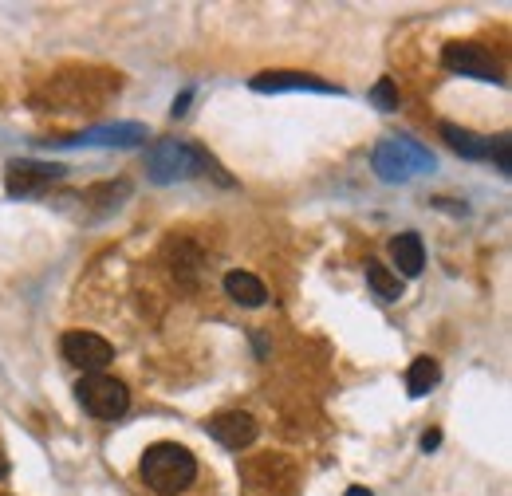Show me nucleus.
Listing matches in <instances>:
<instances>
[{
  "label": "nucleus",
  "mask_w": 512,
  "mask_h": 496,
  "mask_svg": "<svg viewBox=\"0 0 512 496\" xmlns=\"http://www.w3.org/2000/svg\"><path fill=\"white\" fill-rule=\"evenodd\" d=\"M209 170H213L221 182H229V178L217 170V162H213L201 146H193V142H182V138H162V142H154V146L146 150V174H150V182H158V186L186 182V178L209 174Z\"/></svg>",
  "instance_id": "nucleus-1"
},
{
  "label": "nucleus",
  "mask_w": 512,
  "mask_h": 496,
  "mask_svg": "<svg viewBox=\"0 0 512 496\" xmlns=\"http://www.w3.org/2000/svg\"><path fill=\"white\" fill-rule=\"evenodd\" d=\"M138 473H142L146 489H154L158 496H178L197 481V457L178 441H158L142 453Z\"/></svg>",
  "instance_id": "nucleus-2"
},
{
  "label": "nucleus",
  "mask_w": 512,
  "mask_h": 496,
  "mask_svg": "<svg viewBox=\"0 0 512 496\" xmlns=\"http://www.w3.org/2000/svg\"><path fill=\"white\" fill-rule=\"evenodd\" d=\"M91 75L95 71H83V83H67L64 75L48 79L44 91L32 95V107H60V115H67V111H83V107H103L107 95L123 87V75H111V71H103L99 79H91Z\"/></svg>",
  "instance_id": "nucleus-3"
},
{
  "label": "nucleus",
  "mask_w": 512,
  "mask_h": 496,
  "mask_svg": "<svg viewBox=\"0 0 512 496\" xmlns=\"http://www.w3.org/2000/svg\"><path fill=\"white\" fill-rule=\"evenodd\" d=\"M241 485L253 496H292L300 489V469L284 453H256L241 461Z\"/></svg>",
  "instance_id": "nucleus-4"
},
{
  "label": "nucleus",
  "mask_w": 512,
  "mask_h": 496,
  "mask_svg": "<svg viewBox=\"0 0 512 496\" xmlns=\"http://www.w3.org/2000/svg\"><path fill=\"white\" fill-rule=\"evenodd\" d=\"M375 170L383 182H410L414 174L434 170V154L414 138H383L375 146Z\"/></svg>",
  "instance_id": "nucleus-5"
},
{
  "label": "nucleus",
  "mask_w": 512,
  "mask_h": 496,
  "mask_svg": "<svg viewBox=\"0 0 512 496\" xmlns=\"http://www.w3.org/2000/svg\"><path fill=\"white\" fill-rule=\"evenodd\" d=\"M75 398L99 422H115L130 410V390L111 374H83L75 386Z\"/></svg>",
  "instance_id": "nucleus-6"
},
{
  "label": "nucleus",
  "mask_w": 512,
  "mask_h": 496,
  "mask_svg": "<svg viewBox=\"0 0 512 496\" xmlns=\"http://www.w3.org/2000/svg\"><path fill=\"white\" fill-rule=\"evenodd\" d=\"M67 170L56 162H36V158H16L4 166V189L8 197H36L48 186H56Z\"/></svg>",
  "instance_id": "nucleus-7"
},
{
  "label": "nucleus",
  "mask_w": 512,
  "mask_h": 496,
  "mask_svg": "<svg viewBox=\"0 0 512 496\" xmlns=\"http://www.w3.org/2000/svg\"><path fill=\"white\" fill-rule=\"evenodd\" d=\"M60 351H64V359L71 367H79V371L87 374H99L115 359V347L103 335H95V331H67L64 339H60Z\"/></svg>",
  "instance_id": "nucleus-8"
},
{
  "label": "nucleus",
  "mask_w": 512,
  "mask_h": 496,
  "mask_svg": "<svg viewBox=\"0 0 512 496\" xmlns=\"http://www.w3.org/2000/svg\"><path fill=\"white\" fill-rule=\"evenodd\" d=\"M209 437L217 441V445H225V449H233V453H241V449H249L260 434V426H256L253 414H245V410H221V414H213L209 418Z\"/></svg>",
  "instance_id": "nucleus-9"
},
{
  "label": "nucleus",
  "mask_w": 512,
  "mask_h": 496,
  "mask_svg": "<svg viewBox=\"0 0 512 496\" xmlns=\"http://www.w3.org/2000/svg\"><path fill=\"white\" fill-rule=\"evenodd\" d=\"M442 63L449 71H461L469 79H481V83H501V67L493 63V56L477 44H449L442 52Z\"/></svg>",
  "instance_id": "nucleus-10"
},
{
  "label": "nucleus",
  "mask_w": 512,
  "mask_h": 496,
  "mask_svg": "<svg viewBox=\"0 0 512 496\" xmlns=\"http://www.w3.org/2000/svg\"><path fill=\"white\" fill-rule=\"evenodd\" d=\"M166 264H170V272H174V280H178L182 288H197L201 268H205V252L193 245L190 237H170V245H166Z\"/></svg>",
  "instance_id": "nucleus-11"
},
{
  "label": "nucleus",
  "mask_w": 512,
  "mask_h": 496,
  "mask_svg": "<svg viewBox=\"0 0 512 496\" xmlns=\"http://www.w3.org/2000/svg\"><path fill=\"white\" fill-rule=\"evenodd\" d=\"M253 91H323V95H331L339 87L323 83L316 75H304V71H264L253 79Z\"/></svg>",
  "instance_id": "nucleus-12"
},
{
  "label": "nucleus",
  "mask_w": 512,
  "mask_h": 496,
  "mask_svg": "<svg viewBox=\"0 0 512 496\" xmlns=\"http://www.w3.org/2000/svg\"><path fill=\"white\" fill-rule=\"evenodd\" d=\"M79 146H134V142H146V126L138 123H115V126H95V130H83L79 138H71Z\"/></svg>",
  "instance_id": "nucleus-13"
},
{
  "label": "nucleus",
  "mask_w": 512,
  "mask_h": 496,
  "mask_svg": "<svg viewBox=\"0 0 512 496\" xmlns=\"http://www.w3.org/2000/svg\"><path fill=\"white\" fill-rule=\"evenodd\" d=\"M225 296H229L233 304H241V308H260V304L268 300V288L256 280L253 272L233 268V272L225 276Z\"/></svg>",
  "instance_id": "nucleus-14"
},
{
  "label": "nucleus",
  "mask_w": 512,
  "mask_h": 496,
  "mask_svg": "<svg viewBox=\"0 0 512 496\" xmlns=\"http://www.w3.org/2000/svg\"><path fill=\"white\" fill-rule=\"evenodd\" d=\"M390 256H394V264H398V272H402V276H418V272H422V264H426L422 237H418V233H398V237L390 241Z\"/></svg>",
  "instance_id": "nucleus-15"
},
{
  "label": "nucleus",
  "mask_w": 512,
  "mask_h": 496,
  "mask_svg": "<svg viewBox=\"0 0 512 496\" xmlns=\"http://www.w3.org/2000/svg\"><path fill=\"white\" fill-rule=\"evenodd\" d=\"M442 138L469 162H485L489 158V142H493V138H481V134H473V130H465L457 123H442Z\"/></svg>",
  "instance_id": "nucleus-16"
},
{
  "label": "nucleus",
  "mask_w": 512,
  "mask_h": 496,
  "mask_svg": "<svg viewBox=\"0 0 512 496\" xmlns=\"http://www.w3.org/2000/svg\"><path fill=\"white\" fill-rule=\"evenodd\" d=\"M438 382H442V367H438V359L418 355V359L410 363V371H406V390H410V398H426Z\"/></svg>",
  "instance_id": "nucleus-17"
},
{
  "label": "nucleus",
  "mask_w": 512,
  "mask_h": 496,
  "mask_svg": "<svg viewBox=\"0 0 512 496\" xmlns=\"http://www.w3.org/2000/svg\"><path fill=\"white\" fill-rule=\"evenodd\" d=\"M367 284L375 288V296H379V300H386V304H394V300L402 296V284H398V276H394L390 268H383L379 260H367Z\"/></svg>",
  "instance_id": "nucleus-18"
},
{
  "label": "nucleus",
  "mask_w": 512,
  "mask_h": 496,
  "mask_svg": "<svg viewBox=\"0 0 512 496\" xmlns=\"http://www.w3.org/2000/svg\"><path fill=\"white\" fill-rule=\"evenodd\" d=\"M99 209H119V201H127L130 197V182H107V186H95L87 193Z\"/></svg>",
  "instance_id": "nucleus-19"
},
{
  "label": "nucleus",
  "mask_w": 512,
  "mask_h": 496,
  "mask_svg": "<svg viewBox=\"0 0 512 496\" xmlns=\"http://www.w3.org/2000/svg\"><path fill=\"white\" fill-rule=\"evenodd\" d=\"M489 158L497 162V170L509 178L512 174V142H509V134H501V138H493L489 142Z\"/></svg>",
  "instance_id": "nucleus-20"
},
{
  "label": "nucleus",
  "mask_w": 512,
  "mask_h": 496,
  "mask_svg": "<svg viewBox=\"0 0 512 496\" xmlns=\"http://www.w3.org/2000/svg\"><path fill=\"white\" fill-rule=\"evenodd\" d=\"M371 99H375L383 111H398V91H394V83H390V79H379V83H375Z\"/></svg>",
  "instance_id": "nucleus-21"
},
{
  "label": "nucleus",
  "mask_w": 512,
  "mask_h": 496,
  "mask_svg": "<svg viewBox=\"0 0 512 496\" xmlns=\"http://www.w3.org/2000/svg\"><path fill=\"white\" fill-rule=\"evenodd\" d=\"M438 445H442V434H438V430L422 434V449H426V453H430V449H438Z\"/></svg>",
  "instance_id": "nucleus-22"
},
{
  "label": "nucleus",
  "mask_w": 512,
  "mask_h": 496,
  "mask_svg": "<svg viewBox=\"0 0 512 496\" xmlns=\"http://www.w3.org/2000/svg\"><path fill=\"white\" fill-rule=\"evenodd\" d=\"M190 99H193V91H182V95L174 99V115H186V107H190Z\"/></svg>",
  "instance_id": "nucleus-23"
},
{
  "label": "nucleus",
  "mask_w": 512,
  "mask_h": 496,
  "mask_svg": "<svg viewBox=\"0 0 512 496\" xmlns=\"http://www.w3.org/2000/svg\"><path fill=\"white\" fill-rule=\"evenodd\" d=\"M347 496H375V493H371V489H359V485H355V489H347Z\"/></svg>",
  "instance_id": "nucleus-24"
},
{
  "label": "nucleus",
  "mask_w": 512,
  "mask_h": 496,
  "mask_svg": "<svg viewBox=\"0 0 512 496\" xmlns=\"http://www.w3.org/2000/svg\"><path fill=\"white\" fill-rule=\"evenodd\" d=\"M0 477H8V461L4 457H0Z\"/></svg>",
  "instance_id": "nucleus-25"
}]
</instances>
